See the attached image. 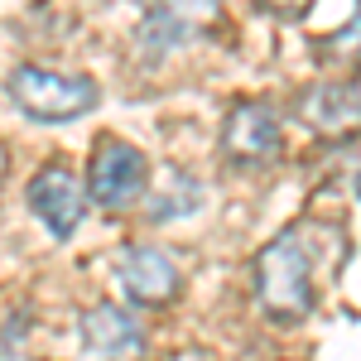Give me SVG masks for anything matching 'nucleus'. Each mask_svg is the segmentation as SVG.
I'll use <instances>...</instances> for the list:
<instances>
[{
    "label": "nucleus",
    "mask_w": 361,
    "mask_h": 361,
    "mask_svg": "<svg viewBox=\"0 0 361 361\" xmlns=\"http://www.w3.org/2000/svg\"><path fill=\"white\" fill-rule=\"evenodd\" d=\"M255 299L275 323H299L313 313V255L304 231H279L255 255Z\"/></svg>",
    "instance_id": "f257e3e1"
},
{
    "label": "nucleus",
    "mask_w": 361,
    "mask_h": 361,
    "mask_svg": "<svg viewBox=\"0 0 361 361\" xmlns=\"http://www.w3.org/2000/svg\"><path fill=\"white\" fill-rule=\"evenodd\" d=\"M347 92H352V102H357V111H361V68H357V78H352V87H347Z\"/></svg>",
    "instance_id": "ddd939ff"
},
{
    "label": "nucleus",
    "mask_w": 361,
    "mask_h": 361,
    "mask_svg": "<svg viewBox=\"0 0 361 361\" xmlns=\"http://www.w3.org/2000/svg\"><path fill=\"white\" fill-rule=\"evenodd\" d=\"M29 207H34V217L49 226L54 236H73L78 231V222H82V212H87V188L78 183V173L73 169H39L34 178H29Z\"/></svg>",
    "instance_id": "423d86ee"
},
{
    "label": "nucleus",
    "mask_w": 361,
    "mask_h": 361,
    "mask_svg": "<svg viewBox=\"0 0 361 361\" xmlns=\"http://www.w3.org/2000/svg\"><path fill=\"white\" fill-rule=\"evenodd\" d=\"M299 116L318 135H352V126H361V111L347 87H308L299 97Z\"/></svg>",
    "instance_id": "1a4fd4ad"
},
{
    "label": "nucleus",
    "mask_w": 361,
    "mask_h": 361,
    "mask_svg": "<svg viewBox=\"0 0 361 361\" xmlns=\"http://www.w3.org/2000/svg\"><path fill=\"white\" fill-rule=\"evenodd\" d=\"M197 202H202V188H197L188 173L173 169V173L164 178V188L149 197V217H154V222H173V217H188Z\"/></svg>",
    "instance_id": "9d476101"
},
{
    "label": "nucleus",
    "mask_w": 361,
    "mask_h": 361,
    "mask_svg": "<svg viewBox=\"0 0 361 361\" xmlns=\"http://www.w3.org/2000/svg\"><path fill=\"white\" fill-rule=\"evenodd\" d=\"M78 333L97 357H135L145 347V328L135 323V313L121 304H92L78 318Z\"/></svg>",
    "instance_id": "6e6552de"
},
{
    "label": "nucleus",
    "mask_w": 361,
    "mask_h": 361,
    "mask_svg": "<svg viewBox=\"0 0 361 361\" xmlns=\"http://www.w3.org/2000/svg\"><path fill=\"white\" fill-rule=\"evenodd\" d=\"M116 279H121V294L140 308H164L183 289V275H178L173 255H164L159 246H130L121 255Z\"/></svg>",
    "instance_id": "39448f33"
},
{
    "label": "nucleus",
    "mask_w": 361,
    "mask_h": 361,
    "mask_svg": "<svg viewBox=\"0 0 361 361\" xmlns=\"http://www.w3.org/2000/svg\"><path fill=\"white\" fill-rule=\"evenodd\" d=\"M352 44L361 49V5H357V15H352V20H347V25L328 39V49H352Z\"/></svg>",
    "instance_id": "f8f14e48"
},
{
    "label": "nucleus",
    "mask_w": 361,
    "mask_h": 361,
    "mask_svg": "<svg viewBox=\"0 0 361 361\" xmlns=\"http://www.w3.org/2000/svg\"><path fill=\"white\" fill-rule=\"evenodd\" d=\"M217 20H222V0H149L140 44H145V54H173L178 44L207 34Z\"/></svg>",
    "instance_id": "20e7f679"
},
{
    "label": "nucleus",
    "mask_w": 361,
    "mask_h": 361,
    "mask_svg": "<svg viewBox=\"0 0 361 361\" xmlns=\"http://www.w3.org/2000/svg\"><path fill=\"white\" fill-rule=\"evenodd\" d=\"M255 5L270 10V15H279V20H299V15L313 10V0H255Z\"/></svg>",
    "instance_id": "9b49d317"
},
{
    "label": "nucleus",
    "mask_w": 361,
    "mask_h": 361,
    "mask_svg": "<svg viewBox=\"0 0 361 361\" xmlns=\"http://www.w3.org/2000/svg\"><path fill=\"white\" fill-rule=\"evenodd\" d=\"M10 97L15 106L29 111L34 121H78L97 106V82L92 78H68V73H49V68H15L10 73Z\"/></svg>",
    "instance_id": "f03ea898"
},
{
    "label": "nucleus",
    "mask_w": 361,
    "mask_h": 361,
    "mask_svg": "<svg viewBox=\"0 0 361 361\" xmlns=\"http://www.w3.org/2000/svg\"><path fill=\"white\" fill-rule=\"evenodd\" d=\"M279 145H284L279 111L265 106V102H241L222 121V149L236 164H270L279 154Z\"/></svg>",
    "instance_id": "0eeeda50"
},
{
    "label": "nucleus",
    "mask_w": 361,
    "mask_h": 361,
    "mask_svg": "<svg viewBox=\"0 0 361 361\" xmlns=\"http://www.w3.org/2000/svg\"><path fill=\"white\" fill-rule=\"evenodd\" d=\"M145 178H149V169H145V154L135 145H126L116 135L97 140L92 164H87V193L97 207H106V212L135 207V197L145 193Z\"/></svg>",
    "instance_id": "7ed1b4c3"
},
{
    "label": "nucleus",
    "mask_w": 361,
    "mask_h": 361,
    "mask_svg": "<svg viewBox=\"0 0 361 361\" xmlns=\"http://www.w3.org/2000/svg\"><path fill=\"white\" fill-rule=\"evenodd\" d=\"M357 197H361V173H357Z\"/></svg>",
    "instance_id": "4468645a"
}]
</instances>
